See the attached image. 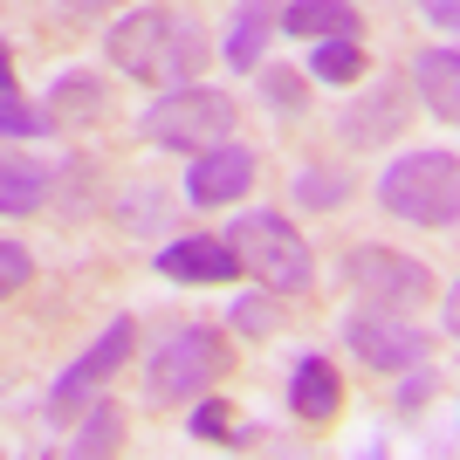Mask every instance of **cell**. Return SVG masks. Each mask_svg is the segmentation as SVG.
Returning a JSON list of instances; mask_svg holds the SVG:
<instances>
[{
	"instance_id": "obj_4",
	"label": "cell",
	"mask_w": 460,
	"mask_h": 460,
	"mask_svg": "<svg viewBox=\"0 0 460 460\" xmlns=\"http://www.w3.org/2000/svg\"><path fill=\"white\" fill-rule=\"evenodd\" d=\"M234 117H241V103H234L227 90L179 83V90H165L152 111L137 117V131L152 137V145H165V152H207V145L234 137Z\"/></svg>"
},
{
	"instance_id": "obj_21",
	"label": "cell",
	"mask_w": 460,
	"mask_h": 460,
	"mask_svg": "<svg viewBox=\"0 0 460 460\" xmlns=\"http://www.w3.org/2000/svg\"><path fill=\"white\" fill-rule=\"evenodd\" d=\"M227 323L241 330V337H275V288H261V296H234V309H227Z\"/></svg>"
},
{
	"instance_id": "obj_26",
	"label": "cell",
	"mask_w": 460,
	"mask_h": 460,
	"mask_svg": "<svg viewBox=\"0 0 460 460\" xmlns=\"http://www.w3.org/2000/svg\"><path fill=\"white\" fill-rule=\"evenodd\" d=\"M426 399H433V371H426V365L399 371V412H420Z\"/></svg>"
},
{
	"instance_id": "obj_22",
	"label": "cell",
	"mask_w": 460,
	"mask_h": 460,
	"mask_svg": "<svg viewBox=\"0 0 460 460\" xmlns=\"http://www.w3.org/2000/svg\"><path fill=\"white\" fill-rule=\"evenodd\" d=\"M192 440H213V447H241L248 433H234V412H227V399H199V405H192Z\"/></svg>"
},
{
	"instance_id": "obj_29",
	"label": "cell",
	"mask_w": 460,
	"mask_h": 460,
	"mask_svg": "<svg viewBox=\"0 0 460 460\" xmlns=\"http://www.w3.org/2000/svg\"><path fill=\"white\" fill-rule=\"evenodd\" d=\"M440 323H447V337H460V275L447 282V296H440Z\"/></svg>"
},
{
	"instance_id": "obj_19",
	"label": "cell",
	"mask_w": 460,
	"mask_h": 460,
	"mask_svg": "<svg viewBox=\"0 0 460 460\" xmlns=\"http://www.w3.org/2000/svg\"><path fill=\"white\" fill-rule=\"evenodd\" d=\"M41 199V165L35 158H7L0 165V213H35Z\"/></svg>"
},
{
	"instance_id": "obj_18",
	"label": "cell",
	"mask_w": 460,
	"mask_h": 460,
	"mask_svg": "<svg viewBox=\"0 0 460 460\" xmlns=\"http://www.w3.org/2000/svg\"><path fill=\"white\" fill-rule=\"evenodd\" d=\"M124 447V405L117 399H96L90 420L76 426V440H69V454H117Z\"/></svg>"
},
{
	"instance_id": "obj_27",
	"label": "cell",
	"mask_w": 460,
	"mask_h": 460,
	"mask_svg": "<svg viewBox=\"0 0 460 460\" xmlns=\"http://www.w3.org/2000/svg\"><path fill=\"white\" fill-rule=\"evenodd\" d=\"M49 7H56L62 21H103L117 7V0H49Z\"/></svg>"
},
{
	"instance_id": "obj_15",
	"label": "cell",
	"mask_w": 460,
	"mask_h": 460,
	"mask_svg": "<svg viewBox=\"0 0 460 460\" xmlns=\"http://www.w3.org/2000/svg\"><path fill=\"white\" fill-rule=\"evenodd\" d=\"M131 344H137V323H131V316H111V323H103V337H96V344L76 358V371L96 385V392H103L117 371L131 365Z\"/></svg>"
},
{
	"instance_id": "obj_13",
	"label": "cell",
	"mask_w": 460,
	"mask_h": 460,
	"mask_svg": "<svg viewBox=\"0 0 460 460\" xmlns=\"http://www.w3.org/2000/svg\"><path fill=\"white\" fill-rule=\"evenodd\" d=\"M412 90H420V103L440 117V124L460 131V49H426V56L412 62Z\"/></svg>"
},
{
	"instance_id": "obj_10",
	"label": "cell",
	"mask_w": 460,
	"mask_h": 460,
	"mask_svg": "<svg viewBox=\"0 0 460 460\" xmlns=\"http://www.w3.org/2000/svg\"><path fill=\"white\" fill-rule=\"evenodd\" d=\"M405 90H412L405 76L371 83V90H365V103H358V111H344V145H358V152H371V145H392V137L405 131V117H412Z\"/></svg>"
},
{
	"instance_id": "obj_12",
	"label": "cell",
	"mask_w": 460,
	"mask_h": 460,
	"mask_svg": "<svg viewBox=\"0 0 460 460\" xmlns=\"http://www.w3.org/2000/svg\"><path fill=\"white\" fill-rule=\"evenodd\" d=\"M282 28L296 41H365V14H358V0H288L282 7Z\"/></svg>"
},
{
	"instance_id": "obj_1",
	"label": "cell",
	"mask_w": 460,
	"mask_h": 460,
	"mask_svg": "<svg viewBox=\"0 0 460 460\" xmlns=\"http://www.w3.org/2000/svg\"><path fill=\"white\" fill-rule=\"evenodd\" d=\"M103 56H111L117 76L179 90V83H199L213 41H207V28H199L192 14H172V7H131V14L111 21Z\"/></svg>"
},
{
	"instance_id": "obj_8",
	"label": "cell",
	"mask_w": 460,
	"mask_h": 460,
	"mask_svg": "<svg viewBox=\"0 0 460 460\" xmlns=\"http://www.w3.org/2000/svg\"><path fill=\"white\" fill-rule=\"evenodd\" d=\"M254 179H261L254 145L220 137V145H207V152H192V165H186V199H192V207H241Z\"/></svg>"
},
{
	"instance_id": "obj_5",
	"label": "cell",
	"mask_w": 460,
	"mask_h": 460,
	"mask_svg": "<svg viewBox=\"0 0 460 460\" xmlns=\"http://www.w3.org/2000/svg\"><path fill=\"white\" fill-rule=\"evenodd\" d=\"M213 378H227V344L213 330H172L145 365V405H192Z\"/></svg>"
},
{
	"instance_id": "obj_2",
	"label": "cell",
	"mask_w": 460,
	"mask_h": 460,
	"mask_svg": "<svg viewBox=\"0 0 460 460\" xmlns=\"http://www.w3.org/2000/svg\"><path fill=\"white\" fill-rule=\"evenodd\" d=\"M227 241L241 248V261H248V282H254V288H275V296H309V288H316L309 241H303V227H296L288 213H275V207L234 213Z\"/></svg>"
},
{
	"instance_id": "obj_9",
	"label": "cell",
	"mask_w": 460,
	"mask_h": 460,
	"mask_svg": "<svg viewBox=\"0 0 460 460\" xmlns=\"http://www.w3.org/2000/svg\"><path fill=\"white\" fill-rule=\"evenodd\" d=\"M158 275L165 282H192V288H213V282H234V275H248L241 248H234L227 234H179L158 248Z\"/></svg>"
},
{
	"instance_id": "obj_3",
	"label": "cell",
	"mask_w": 460,
	"mask_h": 460,
	"mask_svg": "<svg viewBox=\"0 0 460 460\" xmlns=\"http://www.w3.org/2000/svg\"><path fill=\"white\" fill-rule=\"evenodd\" d=\"M378 207L405 227H454L460 220V158L454 152H399L378 172Z\"/></svg>"
},
{
	"instance_id": "obj_17",
	"label": "cell",
	"mask_w": 460,
	"mask_h": 460,
	"mask_svg": "<svg viewBox=\"0 0 460 460\" xmlns=\"http://www.w3.org/2000/svg\"><path fill=\"white\" fill-rule=\"evenodd\" d=\"M49 124H56V117L35 111V103L21 96L14 69H7V76H0V131H7V145H21V137H49Z\"/></svg>"
},
{
	"instance_id": "obj_11",
	"label": "cell",
	"mask_w": 460,
	"mask_h": 460,
	"mask_svg": "<svg viewBox=\"0 0 460 460\" xmlns=\"http://www.w3.org/2000/svg\"><path fill=\"white\" fill-rule=\"evenodd\" d=\"M288 405H296L303 426H330L337 412H344V371L330 365L323 350L296 358V371H288Z\"/></svg>"
},
{
	"instance_id": "obj_20",
	"label": "cell",
	"mask_w": 460,
	"mask_h": 460,
	"mask_svg": "<svg viewBox=\"0 0 460 460\" xmlns=\"http://www.w3.org/2000/svg\"><path fill=\"white\" fill-rule=\"evenodd\" d=\"M296 199H303V213H330L350 199V179L344 172H296Z\"/></svg>"
},
{
	"instance_id": "obj_14",
	"label": "cell",
	"mask_w": 460,
	"mask_h": 460,
	"mask_svg": "<svg viewBox=\"0 0 460 460\" xmlns=\"http://www.w3.org/2000/svg\"><path fill=\"white\" fill-rule=\"evenodd\" d=\"M275 7L269 0H248V7H234V21H227V41H220V62H227V69H241V76H248V69H261V49H269V28H275Z\"/></svg>"
},
{
	"instance_id": "obj_25",
	"label": "cell",
	"mask_w": 460,
	"mask_h": 460,
	"mask_svg": "<svg viewBox=\"0 0 460 460\" xmlns=\"http://www.w3.org/2000/svg\"><path fill=\"white\" fill-rule=\"evenodd\" d=\"M28 275H35V254L21 248V241H0V288L14 296V288L28 282Z\"/></svg>"
},
{
	"instance_id": "obj_7",
	"label": "cell",
	"mask_w": 460,
	"mask_h": 460,
	"mask_svg": "<svg viewBox=\"0 0 460 460\" xmlns=\"http://www.w3.org/2000/svg\"><path fill=\"white\" fill-rule=\"evenodd\" d=\"M344 344L365 358L371 371H412L426 365V330L420 323H405V309H385V303H358L344 316Z\"/></svg>"
},
{
	"instance_id": "obj_24",
	"label": "cell",
	"mask_w": 460,
	"mask_h": 460,
	"mask_svg": "<svg viewBox=\"0 0 460 460\" xmlns=\"http://www.w3.org/2000/svg\"><path fill=\"white\" fill-rule=\"evenodd\" d=\"M261 96H269L282 117H296L303 111V76H296V69H261Z\"/></svg>"
},
{
	"instance_id": "obj_6",
	"label": "cell",
	"mask_w": 460,
	"mask_h": 460,
	"mask_svg": "<svg viewBox=\"0 0 460 460\" xmlns=\"http://www.w3.org/2000/svg\"><path fill=\"white\" fill-rule=\"evenodd\" d=\"M350 269V288L365 296V303H385V309H426L433 296H440V282H433V269H426L420 254H399V248H378V241H365V248L344 254Z\"/></svg>"
},
{
	"instance_id": "obj_28",
	"label": "cell",
	"mask_w": 460,
	"mask_h": 460,
	"mask_svg": "<svg viewBox=\"0 0 460 460\" xmlns=\"http://www.w3.org/2000/svg\"><path fill=\"white\" fill-rule=\"evenodd\" d=\"M420 14L440 28V35H460V0H420Z\"/></svg>"
},
{
	"instance_id": "obj_16",
	"label": "cell",
	"mask_w": 460,
	"mask_h": 460,
	"mask_svg": "<svg viewBox=\"0 0 460 460\" xmlns=\"http://www.w3.org/2000/svg\"><path fill=\"white\" fill-rule=\"evenodd\" d=\"M309 76H316V83H337V90L358 83V76H365V41H350V35L316 41V49H309Z\"/></svg>"
},
{
	"instance_id": "obj_23",
	"label": "cell",
	"mask_w": 460,
	"mask_h": 460,
	"mask_svg": "<svg viewBox=\"0 0 460 460\" xmlns=\"http://www.w3.org/2000/svg\"><path fill=\"white\" fill-rule=\"evenodd\" d=\"M83 399H96V385L83 378L76 365H69V371H62L56 385H49V420H62V426H69V420L83 412Z\"/></svg>"
}]
</instances>
